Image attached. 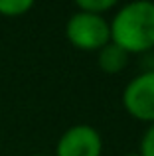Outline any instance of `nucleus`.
I'll return each mask as SVG.
<instances>
[{"instance_id":"obj_7","label":"nucleus","mask_w":154,"mask_h":156,"mask_svg":"<svg viewBox=\"0 0 154 156\" xmlns=\"http://www.w3.org/2000/svg\"><path fill=\"white\" fill-rule=\"evenodd\" d=\"M113 8H117V0H79L77 2V10L97 16H105Z\"/></svg>"},{"instance_id":"obj_8","label":"nucleus","mask_w":154,"mask_h":156,"mask_svg":"<svg viewBox=\"0 0 154 156\" xmlns=\"http://www.w3.org/2000/svg\"><path fill=\"white\" fill-rule=\"evenodd\" d=\"M140 156H154V122L144 130L140 140Z\"/></svg>"},{"instance_id":"obj_9","label":"nucleus","mask_w":154,"mask_h":156,"mask_svg":"<svg viewBox=\"0 0 154 156\" xmlns=\"http://www.w3.org/2000/svg\"><path fill=\"white\" fill-rule=\"evenodd\" d=\"M124 156H140L138 152H131V154H124Z\"/></svg>"},{"instance_id":"obj_4","label":"nucleus","mask_w":154,"mask_h":156,"mask_svg":"<svg viewBox=\"0 0 154 156\" xmlns=\"http://www.w3.org/2000/svg\"><path fill=\"white\" fill-rule=\"evenodd\" d=\"M103 138L91 125H73L59 136L55 156H101Z\"/></svg>"},{"instance_id":"obj_2","label":"nucleus","mask_w":154,"mask_h":156,"mask_svg":"<svg viewBox=\"0 0 154 156\" xmlns=\"http://www.w3.org/2000/svg\"><path fill=\"white\" fill-rule=\"evenodd\" d=\"M65 38L81 51H99L111 42V28L105 16L77 10L65 24Z\"/></svg>"},{"instance_id":"obj_6","label":"nucleus","mask_w":154,"mask_h":156,"mask_svg":"<svg viewBox=\"0 0 154 156\" xmlns=\"http://www.w3.org/2000/svg\"><path fill=\"white\" fill-rule=\"evenodd\" d=\"M34 8L32 0H0V14L6 18H18Z\"/></svg>"},{"instance_id":"obj_10","label":"nucleus","mask_w":154,"mask_h":156,"mask_svg":"<svg viewBox=\"0 0 154 156\" xmlns=\"http://www.w3.org/2000/svg\"><path fill=\"white\" fill-rule=\"evenodd\" d=\"M32 156H51V154H32Z\"/></svg>"},{"instance_id":"obj_1","label":"nucleus","mask_w":154,"mask_h":156,"mask_svg":"<svg viewBox=\"0 0 154 156\" xmlns=\"http://www.w3.org/2000/svg\"><path fill=\"white\" fill-rule=\"evenodd\" d=\"M111 42L131 53H144L154 48V2L136 0L119 8L113 20Z\"/></svg>"},{"instance_id":"obj_3","label":"nucleus","mask_w":154,"mask_h":156,"mask_svg":"<svg viewBox=\"0 0 154 156\" xmlns=\"http://www.w3.org/2000/svg\"><path fill=\"white\" fill-rule=\"evenodd\" d=\"M123 107L132 119L154 122V69L142 71L127 83L123 91Z\"/></svg>"},{"instance_id":"obj_5","label":"nucleus","mask_w":154,"mask_h":156,"mask_svg":"<svg viewBox=\"0 0 154 156\" xmlns=\"http://www.w3.org/2000/svg\"><path fill=\"white\" fill-rule=\"evenodd\" d=\"M128 57L131 55H128L123 48H119L117 44L109 42L105 48H101V50L97 51V63H99L101 71L115 75V73H121L128 65Z\"/></svg>"}]
</instances>
